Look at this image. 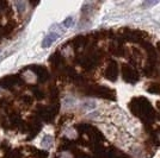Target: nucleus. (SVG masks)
Masks as SVG:
<instances>
[{"label":"nucleus","mask_w":160,"mask_h":158,"mask_svg":"<svg viewBox=\"0 0 160 158\" xmlns=\"http://www.w3.org/2000/svg\"><path fill=\"white\" fill-rule=\"evenodd\" d=\"M82 107L84 108H86V109H93V108H96V102L94 101H90V102H85L84 105H82Z\"/></svg>","instance_id":"20e7f679"},{"label":"nucleus","mask_w":160,"mask_h":158,"mask_svg":"<svg viewBox=\"0 0 160 158\" xmlns=\"http://www.w3.org/2000/svg\"><path fill=\"white\" fill-rule=\"evenodd\" d=\"M158 4H159V2H158V1H147V2H145V5H146V6H154V5H158Z\"/></svg>","instance_id":"39448f33"},{"label":"nucleus","mask_w":160,"mask_h":158,"mask_svg":"<svg viewBox=\"0 0 160 158\" xmlns=\"http://www.w3.org/2000/svg\"><path fill=\"white\" fill-rule=\"evenodd\" d=\"M52 142H53V138H52L50 136H46V137L43 138V140H42V146L47 149V147L50 146V143H52Z\"/></svg>","instance_id":"7ed1b4c3"},{"label":"nucleus","mask_w":160,"mask_h":158,"mask_svg":"<svg viewBox=\"0 0 160 158\" xmlns=\"http://www.w3.org/2000/svg\"><path fill=\"white\" fill-rule=\"evenodd\" d=\"M62 26L63 27H73L74 26V18L73 17H68L63 20L62 23Z\"/></svg>","instance_id":"f03ea898"},{"label":"nucleus","mask_w":160,"mask_h":158,"mask_svg":"<svg viewBox=\"0 0 160 158\" xmlns=\"http://www.w3.org/2000/svg\"><path fill=\"white\" fill-rule=\"evenodd\" d=\"M62 33H63V31H55L54 29H52L50 32L48 33L47 36L43 38V40H42V48L47 49L49 46H52V44H54L58 40V38L60 37Z\"/></svg>","instance_id":"f257e3e1"}]
</instances>
